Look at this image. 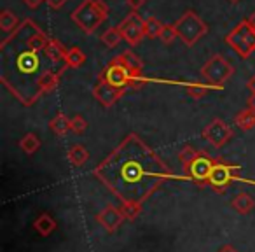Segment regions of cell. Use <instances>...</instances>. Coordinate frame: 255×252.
Returning a JSON list of instances; mask_svg holds the SVG:
<instances>
[{
  "mask_svg": "<svg viewBox=\"0 0 255 252\" xmlns=\"http://www.w3.org/2000/svg\"><path fill=\"white\" fill-rule=\"evenodd\" d=\"M93 175L121 203H145L171 177V172L142 140L129 135L93 170Z\"/></svg>",
  "mask_w": 255,
  "mask_h": 252,
  "instance_id": "1",
  "label": "cell"
},
{
  "mask_svg": "<svg viewBox=\"0 0 255 252\" xmlns=\"http://www.w3.org/2000/svg\"><path fill=\"white\" fill-rule=\"evenodd\" d=\"M217 252H238V249L234 247V245H231V244H227V245H222V247L219 249Z\"/></svg>",
  "mask_w": 255,
  "mask_h": 252,
  "instance_id": "32",
  "label": "cell"
},
{
  "mask_svg": "<svg viewBox=\"0 0 255 252\" xmlns=\"http://www.w3.org/2000/svg\"><path fill=\"white\" fill-rule=\"evenodd\" d=\"M142 209H143V203H136V202L121 203V210H123L126 221H135L142 214Z\"/></svg>",
  "mask_w": 255,
  "mask_h": 252,
  "instance_id": "22",
  "label": "cell"
},
{
  "mask_svg": "<svg viewBox=\"0 0 255 252\" xmlns=\"http://www.w3.org/2000/svg\"><path fill=\"white\" fill-rule=\"evenodd\" d=\"M143 23H145V21H142V19L138 18V14H135V12H133V14H129L123 23H121L119 30H121V33H123L124 39H126L129 44H133V46H135V44H138L140 39L145 35Z\"/></svg>",
  "mask_w": 255,
  "mask_h": 252,
  "instance_id": "9",
  "label": "cell"
},
{
  "mask_svg": "<svg viewBox=\"0 0 255 252\" xmlns=\"http://www.w3.org/2000/svg\"><path fill=\"white\" fill-rule=\"evenodd\" d=\"M231 2H240V0H231Z\"/></svg>",
  "mask_w": 255,
  "mask_h": 252,
  "instance_id": "36",
  "label": "cell"
},
{
  "mask_svg": "<svg viewBox=\"0 0 255 252\" xmlns=\"http://www.w3.org/2000/svg\"><path fill=\"white\" fill-rule=\"evenodd\" d=\"M67 65L68 67H81L82 63L86 61V56H84V53H82L79 47H72L70 51H68V54H67Z\"/></svg>",
  "mask_w": 255,
  "mask_h": 252,
  "instance_id": "25",
  "label": "cell"
},
{
  "mask_svg": "<svg viewBox=\"0 0 255 252\" xmlns=\"http://www.w3.org/2000/svg\"><path fill=\"white\" fill-rule=\"evenodd\" d=\"M213 165H215V160L208 158L206 154L199 153V156L194 160V163L187 168V174H189V177L194 181V184L208 186V179L213 170Z\"/></svg>",
  "mask_w": 255,
  "mask_h": 252,
  "instance_id": "7",
  "label": "cell"
},
{
  "mask_svg": "<svg viewBox=\"0 0 255 252\" xmlns=\"http://www.w3.org/2000/svg\"><path fill=\"white\" fill-rule=\"evenodd\" d=\"M58 82H60V75L54 74L53 70H44L39 79V91L40 93H51L56 89Z\"/></svg>",
  "mask_w": 255,
  "mask_h": 252,
  "instance_id": "18",
  "label": "cell"
},
{
  "mask_svg": "<svg viewBox=\"0 0 255 252\" xmlns=\"http://www.w3.org/2000/svg\"><path fill=\"white\" fill-rule=\"evenodd\" d=\"M121 39H124V37L119 28H109L102 35V40L105 42V46H109V47H116L117 44L121 42Z\"/></svg>",
  "mask_w": 255,
  "mask_h": 252,
  "instance_id": "24",
  "label": "cell"
},
{
  "mask_svg": "<svg viewBox=\"0 0 255 252\" xmlns=\"http://www.w3.org/2000/svg\"><path fill=\"white\" fill-rule=\"evenodd\" d=\"M103 18H105V7L102 4H96V2H86L74 14V19L86 32H93L102 23Z\"/></svg>",
  "mask_w": 255,
  "mask_h": 252,
  "instance_id": "3",
  "label": "cell"
},
{
  "mask_svg": "<svg viewBox=\"0 0 255 252\" xmlns=\"http://www.w3.org/2000/svg\"><path fill=\"white\" fill-rule=\"evenodd\" d=\"M96 221H98V224L105 231H109V233H114V231L119 230L121 224L126 221V217H124L121 207L107 205L105 209L100 210V212L96 214Z\"/></svg>",
  "mask_w": 255,
  "mask_h": 252,
  "instance_id": "8",
  "label": "cell"
},
{
  "mask_svg": "<svg viewBox=\"0 0 255 252\" xmlns=\"http://www.w3.org/2000/svg\"><path fill=\"white\" fill-rule=\"evenodd\" d=\"M70 121H72V132L79 133V135L84 133L86 128H88V121H86L82 116H74Z\"/></svg>",
  "mask_w": 255,
  "mask_h": 252,
  "instance_id": "28",
  "label": "cell"
},
{
  "mask_svg": "<svg viewBox=\"0 0 255 252\" xmlns=\"http://www.w3.org/2000/svg\"><path fill=\"white\" fill-rule=\"evenodd\" d=\"M187 91H189V95H191L192 98H203V96H205V93L208 91V88H206L205 84H189Z\"/></svg>",
  "mask_w": 255,
  "mask_h": 252,
  "instance_id": "30",
  "label": "cell"
},
{
  "mask_svg": "<svg viewBox=\"0 0 255 252\" xmlns=\"http://www.w3.org/2000/svg\"><path fill=\"white\" fill-rule=\"evenodd\" d=\"M40 2H42V0H25V4L28 5V7H37Z\"/></svg>",
  "mask_w": 255,
  "mask_h": 252,
  "instance_id": "34",
  "label": "cell"
},
{
  "mask_svg": "<svg viewBox=\"0 0 255 252\" xmlns=\"http://www.w3.org/2000/svg\"><path fill=\"white\" fill-rule=\"evenodd\" d=\"M49 126H51V130H53V133H56L58 137H63L72 130V121L68 119L63 112H60L54 119H51Z\"/></svg>",
  "mask_w": 255,
  "mask_h": 252,
  "instance_id": "17",
  "label": "cell"
},
{
  "mask_svg": "<svg viewBox=\"0 0 255 252\" xmlns=\"http://www.w3.org/2000/svg\"><path fill=\"white\" fill-rule=\"evenodd\" d=\"M234 123L238 124V128L241 130H252L255 126V109L250 107V109H245L241 112H238V116L234 117Z\"/></svg>",
  "mask_w": 255,
  "mask_h": 252,
  "instance_id": "19",
  "label": "cell"
},
{
  "mask_svg": "<svg viewBox=\"0 0 255 252\" xmlns=\"http://www.w3.org/2000/svg\"><path fill=\"white\" fill-rule=\"evenodd\" d=\"M126 4L129 5V7H131L133 11H136V9H138L140 5L143 4V0H126Z\"/></svg>",
  "mask_w": 255,
  "mask_h": 252,
  "instance_id": "31",
  "label": "cell"
},
{
  "mask_svg": "<svg viewBox=\"0 0 255 252\" xmlns=\"http://www.w3.org/2000/svg\"><path fill=\"white\" fill-rule=\"evenodd\" d=\"M56 226H58L56 221H54L53 216L47 214V212L40 214V216L33 221V230H35L40 237H49V235L56 230Z\"/></svg>",
  "mask_w": 255,
  "mask_h": 252,
  "instance_id": "13",
  "label": "cell"
},
{
  "mask_svg": "<svg viewBox=\"0 0 255 252\" xmlns=\"http://www.w3.org/2000/svg\"><path fill=\"white\" fill-rule=\"evenodd\" d=\"M175 28H177L178 37H182L185 40V44L196 42V39H199L205 33V25L192 12H187V16L182 18Z\"/></svg>",
  "mask_w": 255,
  "mask_h": 252,
  "instance_id": "6",
  "label": "cell"
},
{
  "mask_svg": "<svg viewBox=\"0 0 255 252\" xmlns=\"http://www.w3.org/2000/svg\"><path fill=\"white\" fill-rule=\"evenodd\" d=\"M44 53H46V56L49 58L53 63H60V61L67 60V54L68 51H65V47L61 46L58 40H49V44L46 46V49H44Z\"/></svg>",
  "mask_w": 255,
  "mask_h": 252,
  "instance_id": "16",
  "label": "cell"
},
{
  "mask_svg": "<svg viewBox=\"0 0 255 252\" xmlns=\"http://www.w3.org/2000/svg\"><path fill=\"white\" fill-rule=\"evenodd\" d=\"M19 149L25 154H35L37 151L40 149V139L35 135V133H26L21 140H19Z\"/></svg>",
  "mask_w": 255,
  "mask_h": 252,
  "instance_id": "21",
  "label": "cell"
},
{
  "mask_svg": "<svg viewBox=\"0 0 255 252\" xmlns=\"http://www.w3.org/2000/svg\"><path fill=\"white\" fill-rule=\"evenodd\" d=\"M114 61L124 65L128 70H131V72H142V61H140V58L135 56L133 53H129V51H126V53H123L121 56H117Z\"/></svg>",
  "mask_w": 255,
  "mask_h": 252,
  "instance_id": "20",
  "label": "cell"
},
{
  "mask_svg": "<svg viewBox=\"0 0 255 252\" xmlns=\"http://www.w3.org/2000/svg\"><path fill=\"white\" fill-rule=\"evenodd\" d=\"M199 156V153L196 149H192L191 146H185V147H182V151L178 153V161L182 163V167L187 170L189 167H191L192 163H194V160Z\"/></svg>",
  "mask_w": 255,
  "mask_h": 252,
  "instance_id": "23",
  "label": "cell"
},
{
  "mask_svg": "<svg viewBox=\"0 0 255 252\" xmlns=\"http://www.w3.org/2000/svg\"><path fill=\"white\" fill-rule=\"evenodd\" d=\"M250 23H252V25H254V26H255V16H252V19H250Z\"/></svg>",
  "mask_w": 255,
  "mask_h": 252,
  "instance_id": "35",
  "label": "cell"
},
{
  "mask_svg": "<svg viewBox=\"0 0 255 252\" xmlns=\"http://www.w3.org/2000/svg\"><path fill=\"white\" fill-rule=\"evenodd\" d=\"M68 161H70L74 167H84V163L89 160V153L88 149H86L84 146H81V144H75V146H72L70 149H68V154H67Z\"/></svg>",
  "mask_w": 255,
  "mask_h": 252,
  "instance_id": "15",
  "label": "cell"
},
{
  "mask_svg": "<svg viewBox=\"0 0 255 252\" xmlns=\"http://www.w3.org/2000/svg\"><path fill=\"white\" fill-rule=\"evenodd\" d=\"M203 137L205 140H208L213 147H222L224 144H227L233 137V130L227 123H224L222 119H213L212 123L203 130Z\"/></svg>",
  "mask_w": 255,
  "mask_h": 252,
  "instance_id": "5",
  "label": "cell"
},
{
  "mask_svg": "<svg viewBox=\"0 0 255 252\" xmlns=\"http://www.w3.org/2000/svg\"><path fill=\"white\" fill-rule=\"evenodd\" d=\"M201 74L208 82H212L215 86H222L233 74V67L222 56H215L203 67Z\"/></svg>",
  "mask_w": 255,
  "mask_h": 252,
  "instance_id": "4",
  "label": "cell"
},
{
  "mask_svg": "<svg viewBox=\"0 0 255 252\" xmlns=\"http://www.w3.org/2000/svg\"><path fill=\"white\" fill-rule=\"evenodd\" d=\"M93 93H95V98L98 100L100 103H103L105 107H110V105H114L121 96H123L124 89L116 88V86L109 84L107 81L100 79V82L96 84V88L93 89Z\"/></svg>",
  "mask_w": 255,
  "mask_h": 252,
  "instance_id": "12",
  "label": "cell"
},
{
  "mask_svg": "<svg viewBox=\"0 0 255 252\" xmlns=\"http://www.w3.org/2000/svg\"><path fill=\"white\" fill-rule=\"evenodd\" d=\"M238 174H240V167H238V165H231V163H227V161L215 160L213 170L208 179V186L213 191L224 193L233 184V181L238 179Z\"/></svg>",
  "mask_w": 255,
  "mask_h": 252,
  "instance_id": "2",
  "label": "cell"
},
{
  "mask_svg": "<svg viewBox=\"0 0 255 252\" xmlns=\"http://www.w3.org/2000/svg\"><path fill=\"white\" fill-rule=\"evenodd\" d=\"M231 207L238 214H241V216H247V214H250L255 209V200L248 193H238L233 198V202H231Z\"/></svg>",
  "mask_w": 255,
  "mask_h": 252,
  "instance_id": "14",
  "label": "cell"
},
{
  "mask_svg": "<svg viewBox=\"0 0 255 252\" xmlns=\"http://www.w3.org/2000/svg\"><path fill=\"white\" fill-rule=\"evenodd\" d=\"M102 79L116 88L124 89L126 86L131 84V70H128L124 65L117 63V61H112V65L102 74Z\"/></svg>",
  "mask_w": 255,
  "mask_h": 252,
  "instance_id": "10",
  "label": "cell"
},
{
  "mask_svg": "<svg viewBox=\"0 0 255 252\" xmlns=\"http://www.w3.org/2000/svg\"><path fill=\"white\" fill-rule=\"evenodd\" d=\"M46 2L49 5H53V7H61L65 4V0H46Z\"/></svg>",
  "mask_w": 255,
  "mask_h": 252,
  "instance_id": "33",
  "label": "cell"
},
{
  "mask_svg": "<svg viewBox=\"0 0 255 252\" xmlns=\"http://www.w3.org/2000/svg\"><path fill=\"white\" fill-rule=\"evenodd\" d=\"M229 42L241 56L247 58L255 47V28H254V32L238 28L236 32H233L229 35Z\"/></svg>",
  "mask_w": 255,
  "mask_h": 252,
  "instance_id": "11",
  "label": "cell"
},
{
  "mask_svg": "<svg viewBox=\"0 0 255 252\" xmlns=\"http://www.w3.org/2000/svg\"><path fill=\"white\" fill-rule=\"evenodd\" d=\"M143 30H145V35L149 37H159L161 35V30H163V25L157 21L156 18H147L145 23H143Z\"/></svg>",
  "mask_w": 255,
  "mask_h": 252,
  "instance_id": "26",
  "label": "cell"
},
{
  "mask_svg": "<svg viewBox=\"0 0 255 252\" xmlns=\"http://www.w3.org/2000/svg\"><path fill=\"white\" fill-rule=\"evenodd\" d=\"M177 37H178V33H177V28H175V26H163L159 39L163 40V42L170 44V42H173Z\"/></svg>",
  "mask_w": 255,
  "mask_h": 252,
  "instance_id": "29",
  "label": "cell"
},
{
  "mask_svg": "<svg viewBox=\"0 0 255 252\" xmlns=\"http://www.w3.org/2000/svg\"><path fill=\"white\" fill-rule=\"evenodd\" d=\"M16 25H18V19H16L14 14H11L9 11H4L2 14H0V26H2L4 32H11V30H14Z\"/></svg>",
  "mask_w": 255,
  "mask_h": 252,
  "instance_id": "27",
  "label": "cell"
}]
</instances>
